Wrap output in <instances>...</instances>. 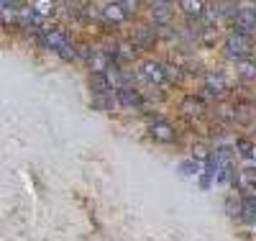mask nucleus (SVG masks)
I'll list each match as a JSON object with an SVG mask.
<instances>
[{
    "instance_id": "nucleus-6",
    "label": "nucleus",
    "mask_w": 256,
    "mask_h": 241,
    "mask_svg": "<svg viewBox=\"0 0 256 241\" xmlns=\"http://www.w3.org/2000/svg\"><path fill=\"white\" fill-rule=\"evenodd\" d=\"M116 103H123V105H128V108H141V103H144V98L136 93V90H131V87H118V93H116Z\"/></svg>"
},
{
    "instance_id": "nucleus-18",
    "label": "nucleus",
    "mask_w": 256,
    "mask_h": 241,
    "mask_svg": "<svg viewBox=\"0 0 256 241\" xmlns=\"http://www.w3.org/2000/svg\"><path fill=\"white\" fill-rule=\"evenodd\" d=\"M90 70H92V72H105V70H108V59H105L102 54L90 57Z\"/></svg>"
},
{
    "instance_id": "nucleus-2",
    "label": "nucleus",
    "mask_w": 256,
    "mask_h": 241,
    "mask_svg": "<svg viewBox=\"0 0 256 241\" xmlns=\"http://www.w3.org/2000/svg\"><path fill=\"white\" fill-rule=\"evenodd\" d=\"M233 31L251 36L256 31V8L246 6V8H238L236 13H233Z\"/></svg>"
},
{
    "instance_id": "nucleus-23",
    "label": "nucleus",
    "mask_w": 256,
    "mask_h": 241,
    "mask_svg": "<svg viewBox=\"0 0 256 241\" xmlns=\"http://www.w3.org/2000/svg\"><path fill=\"white\" fill-rule=\"evenodd\" d=\"M156 3H166V6H169V0H156Z\"/></svg>"
},
{
    "instance_id": "nucleus-10",
    "label": "nucleus",
    "mask_w": 256,
    "mask_h": 241,
    "mask_svg": "<svg viewBox=\"0 0 256 241\" xmlns=\"http://www.w3.org/2000/svg\"><path fill=\"white\" fill-rule=\"evenodd\" d=\"M131 39H134L136 44H141V47H146V44H152V41L156 39V34L148 29V26H136L134 34H131ZM136 44H134V47H136Z\"/></svg>"
},
{
    "instance_id": "nucleus-16",
    "label": "nucleus",
    "mask_w": 256,
    "mask_h": 241,
    "mask_svg": "<svg viewBox=\"0 0 256 241\" xmlns=\"http://www.w3.org/2000/svg\"><path fill=\"white\" fill-rule=\"evenodd\" d=\"M90 85L95 87V93H105V90H110V85H108V80H105V75H102V72H92V75H90Z\"/></svg>"
},
{
    "instance_id": "nucleus-15",
    "label": "nucleus",
    "mask_w": 256,
    "mask_h": 241,
    "mask_svg": "<svg viewBox=\"0 0 256 241\" xmlns=\"http://www.w3.org/2000/svg\"><path fill=\"white\" fill-rule=\"evenodd\" d=\"M182 111H184L187 116H200V113H202V100H200V98H187V100L182 103Z\"/></svg>"
},
{
    "instance_id": "nucleus-21",
    "label": "nucleus",
    "mask_w": 256,
    "mask_h": 241,
    "mask_svg": "<svg viewBox=\"0 0 256 241\" xmlns=\"http://www.w3.org/2000/svg\"><path fill=\"white\" fill-rule=\"evenodd\" d=\"M238 151H241L244 157H251V151H254V144H251V141H246V139H241V141H238Z\"/></svg>"
},
{
    "instance_id": "nucleus-3",
    "label": "nucleus",
    "mask_w": 256,
    "mask_h": 241,
    "mask_svg": "<svg viewBox=\"0 0 256 241\" xmlns=\"http://www.w3.org/2000/svg\"><path fill=\"white\" fill-rule=\"evenodd\" d=\"M141 72L152 80L154 85H164L166 82V70H164V64L156 62V59H144L141 62Z\"/></svg>"
},
{
    "instance_id": "nucleus-12",
    "label": "nucleus",
    "mask_w": 256,
    "mask_h": 241,
    "mask_svg": "<svg viewBox=\"0 0 256 241\" xmlns=\"http://www.w3.org/2000/svg\"><path fill=\"white\" fill-rule=\"evenodd\" d=\"M152 18L156 21V24H169V21H172V8H169L166 3H156L152 8Z\"/></svg>"
},
{
    "instance_id": "nucleus-11",
    "label": "nucleus",
    "mask_w": 256,
    "mask_h": 241,
    "mask_svg": "<svg viewBox=\"0 0 256 241\" xmlns=\"http://www.w3.org/2000/svg\"><path fill=\"white\" fill-rule=\"evenodd\" d=\"M116 54H118V59H120V62H134V57H136V47H134V41H118Z\"/></svg>"
},
{
    "instance_id": "nucleus-5",
    "label": "nucleus",
    "mask_w": 256,
    "mask_h": 241,
    "mask_svg": "<svg viewBox=\"0 0 256 241\" xmlns=\"http://www.w3.org/2000/svg\"><path fill=\"white\" fill-rule=\"evenodd\" d=\"M126 16H128V11L118 3V0H110V3L102 8V18H105V21H110V24H123Z\"/></svg>"
},
{
    "instance_id": "nucleus-24",
    "label": "nucleus",
    "mask_w": 256,
    "mask_h": 241,
    "mask_svg": "<svg viewBox=\"0 0 256 241\" xmlns=\"http://www.w3.org/2000/svg\"><path fill=\"white\" fill-rule=\"evenodd\" d=\"M254 108H256V100H254Z\"/></svg>"
},
{
    "instance_id": "nucleus-19",
    "label": "nucleus",
    "mask_w": 256,
    "mask_h": 241,
    "mask_svg": "<svg viewBox=\"0 0 256 241\" xmlns=\"http://www.w3.org/2000/svg\"><path fill=\"white\" fill-rule=\"evenodd\" d=\"M34 8L41 13V16H49L54 11V0H34Z\"/></svg>"
},
{
    "instance_id": "nucleus-8",
    "label": "nucleus",
    "mask_w": 256,
    "mask_h": 241,
    "mask_svg": "<svg viewBox=\"0 0 256 241\" xmlns=\"http://www.w3.org/2000/svg\"><path fill=\"white\" fill-rule=\"evenodd\" d=\"M205 90L210 95H223L228 90V85H226V80L220 75H205Z\"/></svg>"
},
{
    "instance_id": "nucleus-20",
    "label": "nucleus",
    "mask_w": 256,
    "mask_h": 241,
    "mask_svg": "<svg viewBox=\"0 0 256 241\" xmlns=\"http://www.w3.org/2000/svg\"><path fill=\"white\" fill-rule=\"evenodd\" d=\"M192 159L205 162V159H208V149H205L202 144H195V146H192Z\"/></svg>"
},
{
    "instance_id": "nucleus-17",
    "label": "nucleus",
    "mask_w": 256,
    "mask_h": 241,
    "mask_svg": "<svg viewBox=\"0 0 256 241\" xmlns=\"http://www.w3.org/2000/svg\"><path fill=\"white\" fill-rule=\"evenodd\" d=\"M202 164H205V162L187 159V162H182V164H180V172H182V174H200V172H202Z\"/></svg>"
},
{
    "instance_id": "nucleus-4",
    "label": "nucleus",
    "mask_w": 256,
    "mask_h": 241,
    "mask_svg": "<svg viewBox=\"0 0 256 241\" xmlns=\"http://www.w3.org/2000/svg\"><path fill=\"white\" fill-rule=\"evenodd\" d=\"M152 136L159 141V144H169V141H174V128L169 126L166 121H156V123H152Z\"/></svg>"
},
{
    "instance_id": "nucleus-22",
    "label": "nucleus",
    "mask_w": 256,
    "mask_h": 241,
    "mask_svg": "<svg viewBox=\"0 0 256 241\" xmlns=\"http://www.w3.org/2000/svg\"><path fill=\"white\" fill-rule=\"evenodd\" d=\"M251 159L256 162V146H254V151H251Z\"/></svg>"
},
{
    "instance_id": "nucleus-1",
    "label": "nucleus",
    "mask_w": 256,
    "mask_h": 241,
    "mask_svg": "<svg viewBox=\"0 0 256 241\" xmlns=\"http://www.w3.org/2000/svg\"><path fill=\"white\" fill-rule=\"evenodd\" d=\"M254 49V44L248 39V34H238V31H233L228 39H226V54L233 57V59H244L248 57Z\"/></svg>"
},
{
    "instance_id": "nucleus-9",
    "label": "nucleus",
    "mask_w": 256,
    "mask_h": 241,
    "mask_svg": "<svg viewBox=\"0 0 256 241\" xmlns=\"http://www.w3.org/2000/svg\"><path fill=\"white\" fill-rule=\"evenodd\" d=\"M92 105L98 108V111H113V108H116V93H110V90H105V93H95Z\"/></svg>"
},
{
    "instance_id": "nucleus-13",
    "label": "nucleus",
    "mask_w": 256,
    "mask_h": 241,
    "mask_svg": "<svg viewBox=\"0 0 256 241\" xmlns=\"http://www.w3.org/2000/svg\"><path fill=\"white\" fill-rule=\"evenodd\" d=\"M46 44H49L52 49H62L64 44H67V34L59 31V29H54V31H49V34H46Z\"/></svg>"
},
{
    "instance_id": "nucleus-7",
    "label": "nucleus",
    "mask_w": 256,
    "mask_h": 241,
    "mask_svg": "<svg viewBox=\"0 0 256 241\" xmlns=\"http://www.w3.org/2000/svg\"><path fill=\"white\" fill-rule=\"evenodd\" d=\"M236 75H238L241 80H246V82L256 80V59H248V57L236 59Z\"/></svg>"
},
{
    "instance_id": "nucleus-14",
    "label": "nucleus",
    "mask_w": 256,
    "mask_h": 241,
    "mask_svg": "<svg viewBox=\"0 0 256 241\" xmlns=\"http://www.w3.org/2000/svg\"><path fill=\"white\" fill-rule=\"evenodd\" d=\"M180 8L187 13V16H200L202 13V0H180Z\"/></svg>"
},
{
    "instance_id": "nucleus-25",
    "label": "nucleus",
    "mask_w": 256,
    "mask_h": 241,
    "mask_svg": "<svg viewBox=\"0 0 256 241\" xmlns=\"http://www.w3.org/2000/svg\"><path fill=\"white\" fill-rule=\"evenodd\" d=\"M251 3H256V0H251Z\"/></svg>"
}]
</instances>
